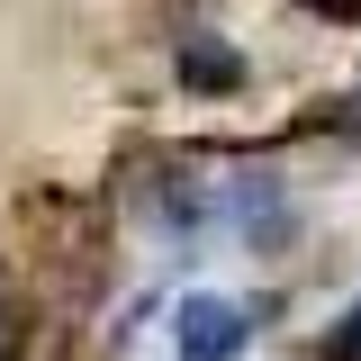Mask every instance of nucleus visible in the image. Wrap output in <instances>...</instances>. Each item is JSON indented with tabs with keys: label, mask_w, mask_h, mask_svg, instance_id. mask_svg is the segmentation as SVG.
Returning a JSON list of instances; mask_svg holds the SVG:
<instances>
[{
	"label": "nucleus",
	"mask_w": 361,
	"mask_h": 361,
	"mask_svg": "<svg viewBox=\"0 0 361 361\" xmlns=\"http://www.w3.org/2000/svg\"><path fill=\"white\" fill-rule=\"evenodd\" d=\"M253 343V307L244 298H190L180 307V361H235Z\"/></svg>",
	"instance_id": "f257e3e1"
},
{
	"label": "nucleus",
	"mask_w": 361,
	"mask_h": 361,
	"mask_svg": "<svg viewBox=\"0 0 361 361\" xmlns=\"http://www.w3.org/2000/svg\"><path fill=\"white\" fill-rule=\"evenodd\" d=\"M334 361H361V307H343V325H334Z\"/></svg>",
	"instance_id": "f03ea898"
}]
</instances>
